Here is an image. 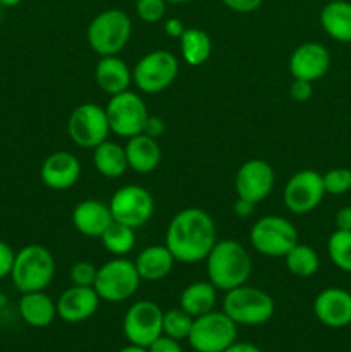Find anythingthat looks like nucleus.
Returning <instances> with one entry per match:
<instances>
[{
  "label": "nucleus",
  "mask_w": 351,
  "mask_h": 352,
  "mask_svg": "<svg viewBox=\"0 0 351 352\" xmlns=\"http://www.w3.org/2000/svg\"><path fill=\"white\" fill-rule=\"evenodd\" d=\"M327 254L339 270L351 274V232L334 230L327 241Z\"/></svg>",
  "instance_id": "7c9ffc66"
},
{
  "label": "nucleus",
  "mask_w": 351,
  "mask_h": 352,
  "mask_svg": "<svg viewBox=\"0 0 351 352\" xmlns=\"http://www.w3.org/2000/svg\"><path fill=\"white\" fill-rule=\"evenodd\" d=\"M179 74V62L169 50H151L136 62L133 82L140 91L155 95L167 89Z\"/></svg>",
  "instance_id": "1a4fd4ad"
},
{
  "label": "nucleus",
  "mask_w": 351,
  "mask_h": 352,
  "mask_svg": "<svg viewBox=\"0 0 351 352\" xmlns=\"http://www.w3.org/2000/svg\"><path fill=\"white\" fill-rule=\"evenodd\" d=\"M217 241V227L212 217L202 208H184L169 222L164 244L176 263L195 265L205 261Z\"/></svg>",
  "instance_id": "f257e3e1"
},
{
  "label": "nucleus",
  "mask_w": 351,
  "mask_h": 352,
  "mask_svg": "<svg viewBox=\"0 0 351 352\" xmlns=\"http://www.w3.org/2000/svg\"><path fill=\"white\" fill-rule=\"evenodd\" d=\"M133 33L131 17L120 9H107L96 14L86 28V41L100 57L119 55Z\"/></svg>",
  "instance_id": "39448f33"
},
{
  "label": "nucleus",
  "mask_w": 351,
  "mask_h": 352,
  "mask_svg": "<svg viewBox=\"0 0 351 352\" xmlns=\"http://www.w3.org/2000/svg\"><path fill=\"white\" fill-rule=\"evenodd\" d=\"M105 112L110 133L119 138H126V140L143 133L148 117H150L143 98L129 89L110 96Z\"/></svg>",
  "instance_id": "9d476101"
},
{
  "label": "nucleus",
  "mask_w": 351,
  "mask_h": 352,
  "mask_svg": "<svg viewBox=\"0 0 351 352\" xmlns=\"http://www.w3.org/2000/svg\"><path fill=\"white\" fill-rule=\"evenodd\" d=\"M284 261L289 274L299 278L313 277L320 268L319 253L312 246L301 243L295 244L288 251V254L284 256Z\"/></svg>",
  "instance_id": "c85d7f7f"
},
{
  "label": "nucleus",
  "mask_w": 351,
  "mask_h": 352,
  "mask_svg": "<svg viewBox=\"0 0 351 352\" xmlns=\"http://www.w3.org/2000/svg\"><path fill=\"white\" fill-rule=\"evenodd\" d=\"M313 315L329 329L351 325V292L341 287H327L313 299Z\"/></svg>",
  "instance_id": "f3484780"
},
{
  "label": "nucleus",
  "mask_w": 351,
  "mask_h": 352,
  "mask_svg": "<svg viewBox=\"0 0 351 352\" xmlns=\"http://www.w3.org/2000/svg\"><path fill=\"white\" fill-rule=\"evenodd\" d=\"M255 206L257 205L251 201H248V199L236 198V201H234V205H233V210H234V213H236V217H240V219H248V217L253 215Z\"/></svg>",
  "instance_id": "a19ab883"
},
{
  "label": "nucleus",
  "mask_w": 351,
  "mask_h": 352,
  "mask_svg": "<svg viewBox=\"0 0 351 352\" xmlns=\"http://www.w3.org/2000/svg\"><path fill=\"white\" fill-rule=\"evenodd\" d=\"M23 2V0H0V6L6 9V7H16L19 6V3Z\"/></svg>",
  "instance_id": "49530a36"
},
{
  "label": "nucleus",
  "mask_w": 351,
  "mask_h": 352,
  "mask_svg": "<svg viewBox=\"0 0 351 352\" xmlns=\"http://www.w3.org/2000/svg\"><path fill=\"white\" fill-rule=\"evenodd\" d=\"M336 229L351 232V206H343L336 213Z\"/></svg>",
  "instance_id": "37998d69"
},
{
  "label": "nucleus",
  "mask_w": 351,
  "mask_h": 352,
  "mask_svg": "<svg viewBox=\"0 0 351 352\" xmlns=\"http://www.w3.org/2000/svg\"><path fill=\"white\" fill-rule=\"evenodd\" d=\"M330 69V54L322 43L306 41L296 47L289 57V72L292 79H305L315 82L322 79Z\"/></svg>",
  "instance_id": "dca6fc26"
},
{
  "label": "nucleus",
  "mask_w": 351,
  "mask_h": 352,
  "mask_svg": "<svg viewBox=\"0 0 351 352\" xmlns=\"http://www.w3.org/2000/svg\"><path fill=\"white\" fill-rule=\"evenodd\" d=\"M313 95V82L305 81V79H292V82L289 85V96H291L295 102L303 103L308 102Z\"/></svg>",
  "instance_id": "c9c22d12"
},
{
  "label": "nucleus",
  "mask_w": 351,
  "mask_h": 352,
  "mask_svg": "<svg viewBox=\"0 0 351 352\" xmlns=\"http://www.w3.org/2000/svg\"><path fill=\"white\" fill-rule=\"evenodd\" d=\"M181 57L191 67L203 65L212 54V40L209 33L200 28H186L182 36L179 38Z\"/></svg>",
  "instance_id": "cd10ccee"
},
{
  "label": "nucleus",
  "mask_w": 351,
  "mask_h": 352,
  "mask_svg": "<svg viewBox=\"0 0 351 352\" xmlns=\"http://www.w3.org/2000/svg\"><path fill=\"white\" fill-rule=\"evenodd\" d=\"M109 208L116 222L140 229L153 217L155 201L150 191L143 186L126 184L114 192Z\"/></svg>",
  "instance_id": "f8f14e48"
},
{
  "label": "nucleus",
  "mask_w": 351,
  "mask_h": 352,
  "mask_svg": "<svg viewBox=\"0 0 351 352\" xmlns=\"http://www.w3.org/2000/svg\"><path fill=\"white\" fill-rule=\"evenodd\" d=\"M174 256L169 251V248L162 244H153V246L145 248L134 258V267L140 274L141 280L158 282L167 277L174 268Z\"/></svg>",
  "instance_id": "b1692460"
},
{
  "label": "nucleus",
  "mask_w": 351,
  "mask_h": 352,
  "mask_svg": "<svg viewBox=\"0 0 351 352\" xmlns=\"http://www.w3.org/2000/svg\"><path fill=\"white\" fill-rule=\"evenodd\" d=\"M222 352H262V349L251 342H237L236 340V342L231 344V346Z\"/></svg>",
  "instance_id": "c03bdc74"
},
{
  "label": "nucleus",
  "mask_w": 351,
  "mask_h": 352,
  "mask_svg": "<svg viewBox=\"0 0 351 352\" xmlns=\"http://www.w3.org/2000/svg\"><path fill=\"white\" fill-rule=\"evenodd\" d=\"M81 175V164L71 151H54L40 167V179L52 191H67Z\"/></svg>",
  "instance_id": "a211bd4d"
},
{
  "label": "nucleus",
  "mask_w": 351,
  "mask_h": 352,
  "mask_svg": "<svg viewBox=\"0 0 351 352\" xmlns=\"http://www.w3.org/2000/svg\"><path fill=\"white\" fill-rule=\"evenodd\" d=\"M17 311L21 320L33 329H47L57 318V305L45 291L23 292Z\"/></svg>",
  "instance_id": "4be33fe9"
},
{
  "label": "nucleus",
  "mask_w": 351,
  "mask_h": 352,
  "mask_svg": "<svg viewBox=\"0 0 351 352\" xmlns=\"http://www.w3.org/2000/svg\"><path fill=\"white\" fill-rule=\"evenodd\" d=\"M237 340V325L220 309L193 320L188 342L195 352H222Z\"/></svg>",
  "instance_id": "6e6552de"
},
{
  "label": "nucleus",
  "mask_w": 351,
  "mask_h": 352,
  "mask_svg": "<svg viewBox=\"0 0 351 352\" xmlns=\"http://www.w3.org/2000/svg\"><path fill=\"white\" fill-rule=\"evenodd\" d=\"M227 9L237 14H251L258 10L264 3V0H220Z\"/></svg>",
  "instance_id": "4c0bfd02"
},
{
  "label": "nucleus",
  "mask_w": 351,
  "mask_h": 352,
  "mask_svg": "<svg viewBox=\"0 0 351 352\" xmlns=\"http://www.w3.org/2000/svg\"><path fill=\"white\" fill-rule=\"evenodd\" d=\"M67 134L76 146L85 150H93L109 140L110 127L105 107L98 103H81L76 107L69 116Z\"/></svg>",
  "instance_id": "9b49d317"
},
{
  "label": "nucleus",
  "mask_w": 351,
  "mask_h": 352,
  "mask_svg": "<svg viewBox=\"0 0 351 352\" xmlns=\"http://www.w3.org/2000/svg\"><path fill=\"white\" fill-rule=\"evenodd\" d=\"M162 318L164 311L157 302L148 299L133 302L123 320L124 337L133 346L148 347L162 336Z\"/></svg>",
  "instance_id": "ddd939ff"
},
{
  "label": "nucleus",
  "mask_w": 351,
  "mask_h": 352,
  "mask_svg": "<svg viewBox=\"0 0 351 352\" xmlns=\"http://www.w3.org/2000/svg\"><path fill=\"white\" fill-rule=\"evenodd\" d=\"M275 184L274 168L262 158H251L241 164L234 177L237 198L248 199L251 203H260L272 192Z\"/></svg>",
  "instance_id": "2eb2a0df"
},
{
  "label": "nucleus",
  "mask_w": 351,
  "mask_h": 352,
  "mask_svg": "<svg viewBox=\"0 0 351 352\" xmlns=\"http://www.w3.org/2000/svg\"><path fill=\"white\" fill-rule=\"evenodd\" d=\"M72 226L81 236L100 239L107 227L114 222L109 203L100 199H83L72 210Z\"/></svg>",
  "instance_id": "aec40b11"
},
{
  "label": "nucleus",
  "mask_w": 351,
  "mask_h": 352,
  "mask_svg": "<svg viewBox=\"0 0 351 352\" xmlns=\"http://www.w3.org/2000/svg\"><path fill=\"white\" fill-rule=\"evenodd\" d=\"M141 284L134 261L124 256H116L98 267L96 280L93 289L98 298L107 302H123L133 298Z\"/></svg>",
  "instance_id": "423d86ee"
},
{
  "label": "nucleus",
  "mask_w": 351,
  "mask_h": 352,
  "mask_svg": "<svg viewBox=\"0 0 351 352\" xmlns=\"http://www.w3.org/2000/svg\"><path fill=\"white\" fill-rule=\"evenodd\" d=\"M184 31H186L184 23H182L181 19H178V17H169V19L164 21V33L167 34L169 38L179 40Z\"/></svg>",
  "instance_id": "ea45409f"
},
{
  "label": "nucleus",
  "mask_w": 351,
  "mask_h": 352,
  "mask_svg": "<svg viewBox=\"0 0 351 352\" xmlns=\"http://www.w3.org/2000/svg\"><path fill=\"white\" fill-rule=\"evenodd\" d=\"M2 9H3V7H2V6H0V17H2Z\"/></svg>",
  "instance_id": "09e8293b"
},
{
  "label": "nucleus",
  "mask_w": 351,
  "mask_h": 352,
  "mask_svg": "<svg viewBox=\"0 0 351 352\" xmlns=\"http://www.w3.org/2000/svg\"><path fill=\"white\" fill-rule=\"evenodd\" d=\"M217 289L209 280L191 282L182 289L179 296V308L184 309L189 316L198 318L215 309Z\"/></svg>",
  "instance_id": "a878e982"
},
{
  "label": "nucleus",
  "mask_w": 351,
  "mask_h": 352,
  "mask_svg": "<svg viewBox=\"0 0 351 352\" xmlns=\"http://www.w3.org/2000/svg\"><path fill=\"white\" fill-rule=\"evenodd\" d=\"M95 81L98 88L109 96L127 91L133 82V71L119 55L100 57L95 65Z\"/></svg>",
  "instance_id": "412c9836"
},
{
  "label": "nucleus",
  "mask_w": 351,
  "mask_h": 352,
  "mask_svg": "<svg viewBox=\"0 0 351 352\" xmlns=\"http://www.w3.org/2000/svg\"><path fill=\"white\" fill-rule=\"evenodd\" d=\"M100 301L96 291L93 287H81V285H71L65 289L58 299L57 316L65 323H81L92 318L98 309Z\"/></svg>",
  "instance_id": "6ab92c4d"
},
{
  "label": "nucleus",
  "mask_w": 351,
  "mask_h": 352,
  "mask_svg": "<svg viewBox=\"0 0 351 352\" xmlns=\"http://www.w3.org/2000/svg\"><path fill=\"white\" fill-rule=\"evenodd\" d=\"M326 195L343 196L351 191V170L346 167H336L322 174Z\"/></svg>",
  "instance_id": "473e14b6"
},
{
  "label": "nucleus",
  "mask_w": 351,
  "mask_h": 352,
  "mask_svg": "<svg viewBox=\"0 0 351 352\" xmlns=\"http://www.w3.org/2000/svg\"><path fill=\"white\" fill-rule=\"evenodd\" d=\"M55 277V258L50 250L41 244H28L21 248L14 258L10 278L17 291H45Z\"/></svg>",
  "instance_id": "7ed1b4c3"
},
{
  "label": "nucleus",
  "mask_w": 351,
  "mask_h": 352,
  "mask_svg": "<svg viewBox=\"0 0 351 352\" xmlns=\"http://www.w3.org/2000/svg\"><path fill=\"white\" fill-rule=\"evenodd\" d=\"M250 243L264 256L284 258L299 243V236L291 220L281 215H265L251 226Z\"/></svg>",
  "instance_id": "0eeeda50"
},
{
  "label": "nucleus",
  "mask_w": 351,
  "mask_h": 352,
  "mask_svg": "<svg viewBox=\"0 0 351 352\" xmlns=\"http://www.w3.org/2000/svg\"><path fill=\"white\" fill-rule=\"evenodd\" d=\"M0 299H2V298H0Z\"/></svg>",
  "instance_id": "8fccbe9b"
},
{
  "label": "nucleus",
  "mask_w": 351,
  "mask_h": 352,
  "mask_svg": "<svg viewBox=\"0 0 351 352\" xmlns=\"http://www.w3.org/2000/svg\"><path fill=\"white\" fill-rule=\"evenodd\" d=\"M117 352H148V349L147 347H140V346H133V344H129V346L123 347V349Z\"/></svg>",
  "instance_id": "a18cd8bd"
},
{
  "label": "nucleus",
  "mask_w": 351,
  "mask_h": 352,
  "mask_svg": "<svg viewBox=\"0 0 351 352\" xmlns=\"http://www.w3.org/2000/svg\"><path fill=\"white\" fill-rule=\"evenodd\" d=\"M98 274V267L93 265L92 261H76L69 270V278L72 285H81V287H93Z\"/></svg>",
  "instance_id": "72a5a7b5"
},
{
  "label": "nucleus",
  "mask_w": 351,
  "mask_h": 352,
  "mask_svg": "<svg viewBox=\"0 0 351 352\" xmlns=\"http://www.w3.org/2000/svg\"><path fill=\"white\" fill-rule=\"evenodd\" d=\"M93 165L96 172L107 179L120 177L129 168L124 146L110 140H105L93 148Z\"/></svg>",
  "instance_id": "bb28decb"
},
{
  "label": "nucleus",
  "mask_w": 351,
  "mask_h": 352,
  "mask_svg": "<svg viewBox=\"0 0 351 352\" xmlns=\"http://www.w3.org/2000/svg\"><path fill=\"white\" fill-rule=\"evenodd\" d=\"M165 2L167 3H188V2H191V0H165Z\"/></svg>",
  "instance_id": "de8ad7c7"
},
{
  "label": "nucleus",
  "mask_w": 351,
  "mask_h": 352,
  "mask_svg": "<svg viewBox=\"0 0 351 352\" xmlns=\"http://www.w3.org/2000/svg\"><path fill=\"white\" fill-rule=\"evenodd\" d=\"M136 14L143 23L155 24L164 19L167 2L165 0H136Z\"/></svg>",
  "instance_id": "f704fd0d"
},
{
  "label": "nucleus",
  "mask_w": 351,
  "mask_h": 352,
  "mask_svg": "<svg viewBox=\"0 0 351 352\" xmlns=\"http://www.w3.org/2000/svg\"><path fill=\"white\" fill-rule=\"evenodd\" d=\"M124 150H126L127 167L138 174H150L160 165L162 150L158 141L148 134L141 133L129 138Z\"/></svg>",
  "instance_id": "5701e85b"
},
{
  "label": "nucleus",
  "mask_w": 351,
  "mask_h": 352,
  "mask_svg": "<svg viewBox=\"0 0 351 352\" xmlns=\"http://www.w3.org/2000/svg\"><path fill=\"white\" fill-rule=\"evenodd\" d=\"M133 227H127L124 223H119L114 220L105 232L102 234L100 241H102L103 250L109 251L114 256H126L133 251L134 244H136V234H134Z\"/></svg>",
  "instance_id": "c756f323"
},
{
  "label": "nucleus",
  "mask_w": 351,
  "mask_h": 352,
  "mask_svg": "<svg viewBox=\"0 0 351 352\" xmlns=\"http://www.w3.org/2000/svg\"><path fill=\"white\" fill-rule=\"evenodd\" d=\"M14 258H16V251L10 248V244H7L6 241L0 239V280L6 277H10Z\"/></svg>",
  "instance_id": "e433bc0d"
},
{
  "label": "nucleus",
  "mask_w": 351,
  "mask_h": 352,
  "mask_svg": "<svg viewBox=\"0 0 351 352\" xmlns=\"http://www.w3.org/2000/svg\"><path fill=\"white\" fill-rule=\"evenodd\" d=\"M326 196L322 174L312 168L295 172L282 191L284 206L295 215H305L315 210Z\"/></svg>",
  "instance_id": "4468645a"
},
{
  "label": "nucleus",
  "mask_w": 351,
  "mask_h": 352,
  "mask_svg": "<svg viewBox=\"0 0 351 352\" xmlns=\"http://www.w3.org/2000/svg\"><path fill=\"white\" fill-rule=\"evenodd\" d=\"M193 316H189L188 313L182 308H172L164 311V318H162V333L171 339L176 340H188L189 332H191L193 327Z\"/></svg>",
  "instance_id": "2f4dec72"
},
{
  "label": "nucleus",
  "mask_w": 351,
  "mask_h": 352,
  "mask_svg": "<svg viewBox=\"0 0 351 352\" xmlns=\"http://www.w3.org/2000/svg\"><path fill=\"white\" fill-rule=\"evenodd\" d=\"M320 26L323 33L339 43H351V2L330 0L320 10Z\"/></svg>",
  "instance_id": "393cba45"
},
{
  "label": "nucleus",
  "mask_w": 351,
  "mask_h": 352,
  "mask_svg": "<svg viewBox=\"0 0 351 352\" xmlns=\"http://www.w3.org/2000/svg\"><path fill=\"white\" fill-rule=\"evenodd\" d=\"M164 131H165V126L164 122H162V119H158V117H153V116L148 117L147 126H145V131H143L145 134H148V136L157 140V138H160L162 134H164Z\"/></svg>",
  "instance_id": "79ce46f5"
},
{
  "label": "nucleus",
  "mask_w": 351,
  "mask_h": 352,
  "mask_svg": "<svg viewBox=\"0 0 351 352\" xmlns=\"http://www.w3.org/2000/svg\"><path fill=\"white\" fill-rule=\"evenodd\" d=\"M222 311L237 327H260L272 320L275 302L264 289L244 284L226 292L222 299Z\"/></svg>",
  "instance_id": "20e7f679"
},
{
  "label": "nucleus",
  "mask_w": 351,
  "mask_h": 352,
  "mask_svg": "<svg viewBox=\"0 0 351 352\" xmlns=\"http://www.w3.org/2000/svg\"><path fill=\"white\" fill-rule=\"evenodd\" d=\"M148 352H184L181 347V342L162 333L158 339H155L150 346L147 347Z\"/></svg>",
  "instance_id": "58836bf2"
},
{
  "label": "nucleus",
  "mask_w": 351,
  "mask_h": 352,
  "mask_svg": "<svg viewBox=\"0 0 351 352\" xmlns=\"http://www.w3.org/2000/svg\"><path fill=\"white\" fill-rule=\"evenodd\" d=\"M205 265L210 284L224 292L246 284L253 270L250 253L234 239L217 241L205 258Z\"/></svg>",
  "instance_id": "f03ea898"
}]
</instances>
